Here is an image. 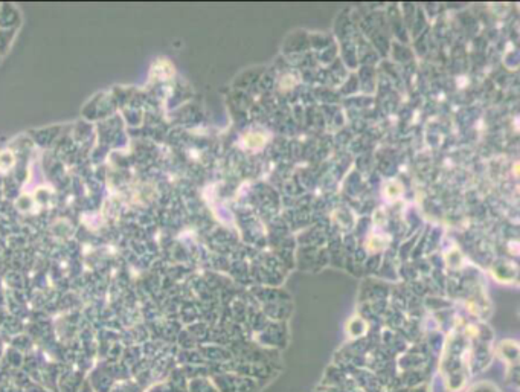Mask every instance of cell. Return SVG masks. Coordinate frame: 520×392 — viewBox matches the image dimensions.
Segmentation results:
<instances>
[{
  "instance_id": "cell-3",
  "label": "cell",
  "mask_w": 520,
  "mask_h": 392,
  "mask_svg": "<svg viewBox=\"0 0 520 392\" xmlns=\"http://www.w3.org/2000/svg\"><path fill=\"white\" fill-rule=\"evenodd\" d=\"M470 392H499L494 386H491L490 383H479L472 388Z\"/></svg>"
},
{
  "instance_id": "cell-1",
  "label": "cell",
  "mask_w": 520,
  "mask_h": 392,
  "mask_svg": "<svg viewBox=\"0 0 520 392\" xmlns=\"http://www.w3.org/2000/svg\"><path fill=\"white\" fill-rule=\"evenodd\" d=\"M190 392H219L215 383L212 384L206 379H196L190 383Z\"/></svg>"
},
{
  "instance_id": "cell-2",
  "label": "cell",
  "mask_w": 520,
  "mask_h": 392,
  "mask_svg": "<svg viewBox=\"0 0 520 392\" xmlns=\"http://www.w3.org/2000/svg\"><path fill=\"white\" fill-rule=\"evenodd\" d=\"M244 142L249 148H257V147H261V145L266 142V139L263 137V135L252 133L248 137H244Z\"/></svg>"
}]
</instances>
